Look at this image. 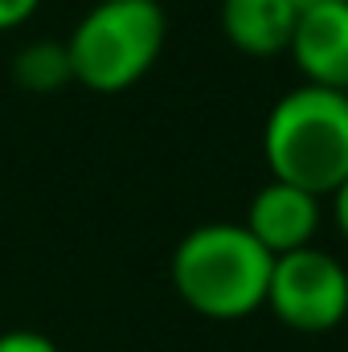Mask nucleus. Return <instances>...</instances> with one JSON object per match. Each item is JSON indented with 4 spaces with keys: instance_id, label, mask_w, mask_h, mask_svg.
<instances>
[{
    "instance_id": "obj_12",
    "label": "nucleus",
    "mask_w": 348,
    "mask_h": 352,
    "mask_svg": "<svg viewBox=\"0 0 348 352\" xmlns=\"http://www.w3.org/2000/svg\"><path fill=\"white\" fill-rule=\"evenodd\" d=\"M295 12H307V8H320V4H336V0H287Z\"/></svg>"
},
{
    "instance_id": "obj_10",
    "label": "nucleus",
    "mask_w": 348,
    "mask_h": 352,
    "mask_svg": "<svg viewBox=\"0 0 348 352\" xmlns=\"http://www.w3.org/2000/svg\"><path fill=\"white\" fill-rule=\"evenodd\" d=\"M37 4H41V0H0V33L25 25V21L37 12Z\"/></svg>"
},
{
    "instance_id": "obj_11",
    "label": "nucleus",
    "mask_w": 348,
    "mask_h": 352,
    "mask_svg": "<svg viewBox=\"0 0 348 352\" xmlns=\"http://www.w3.org/2000/svg\"><path fill=\"white\" fill-rule=\"evenodd\" d=\"M332 217H336V230L345 234V242H348V176L340 180V188L332 192Z\"/></svg>"
},
{
    "instance_id": "obj_8",
    "label": "nucleus",
    "mask_w": 348,
    "mask_h": 352,
    "mask_svg": "<svg viewBox=\"0 0 348 352\" xmlns=\"http://www.w3.org/2000/svg\"><path fill=\"white\" fill-rule=\"evenodd\" d=\"M12 78H17V87L29 90V94H54L66 82H74L66 41H29L25 50H17Z\"/></svg>"
},
{
    "instance_id": "obj_4",
    "label": "nucleus",
    "mask_w": 348,
    "mask_h": 352,
    "mask_svg": "<svg viewBox=\"0 0 348 352\" xmlns=\"http://www.w3.org/2000/svg\"><path fill=\"white\" fill-rule=\"evenodd\" d=\"M266 307L291 332L320 336L340 328L348 316V270L320 246L279 254L266 283Z\"/></svg>"
},
{
    "instance_id": "obj_9",
    "label": "nucleus",
    "mask_w": 348,
    "mask_h": 352,
    "mask_svg": "<svg viewBox=\"0 0 348 352\" xmlns=\"http://www.w3.org/2000/svg\"><path fill=\"white\" fill-rule=\"evenodd\" d=\"M0 352H62L45 332H33V328H12V332H0Z\"/></svg>"
},
{
    "instance_id": "obj_3",
    "label": "nucleus",
    "mask_w": 348,
    "mask_h": 352,
    "mask_svg": "<svg viewBox=\"0 0 348 352\" xmlns=\"http://www.w3.org/2000/svg\"><path fill=\"white\" fill-rule=\"evenodd\" d=\"M168 12L160 0H98L66 37L78 87L119 94L135 87L164 54Z\"/></svg>"
},
{
    "instance_id": "obj_7",
    "label": "nucleus",
    "mask_w": 348,
    "mask_h": 352,
    "mask_svg": "<svg viewBox=\"0 0 348 352\" xmlns=\"http://www.w3.org/2000/svg\"><path fill=\"white\" fill-rule=\"evenodd\" d=\"M226 41L246 58H279L291 45L299 12L287 0H221L217 8Z\"/></svg>"
},
{
    "instance_id": "obj_6",
    "label": "nucleus",
    "mask_w": 348,
    "mask_h": 352,
    "mask_svg": "<svg viewBox=\"0 0 348 352\" xmlns=\"http://www.w3.org/2000/svg\"><path fill=\"white\" fill-rule=\"evenodd\" d=\"M287 58L307 87L348 90V0L299 12Z\"/></svg>"
},
{
    "instance_id": "obj_1",
    "label": "nucleus",
    "mask_w": 348,
    "mask_h": 352,
    "mask_svg": "<svg viewBox=\"0 0 348 352\" xmlns=\"http://www.w3.org/2000/svg\"><path fill=\"white\" fill-rule=\"evenodd\" d=\"M274 258L250 238L246 226L234 221H205L188 230L173 250L176 295L205 320H246L266 307V283Z\"/></svg>"
},
{
    "instance_id": "obj_2",
    "label": "nucleus",
    "mask_w": 348,
    "mask_h": 352,
    "mask_svg": "<svg viewBox=\"0 0 348 352\" xmlns=\"http://www.w3.org/2000/svg\"><path fill=\"white\" fill-rule=\"evenodd\" d=\"M262 156L274 180L332 197L348 176V94L307 82L287 90L266 115Z\"/></svg>"
},
{
    "instance_id": "obj_5",
    "label": "nucleus",
    "mask_w": 348,
    "mask_h": 352,
    "mask_svg": "<svg viewBox=\"0 0 348 352\" xmlns=\"http://www.w3.org/2000/svg\"><path fill=\"white\" fill-rule=\"evenodd\" d=\"M320 201L324 197L270 176L259 192L250 197V209H246L242 226L250 230V238L259 242L270 258H279V254L316 246V234H320V221H324Z\"/></svg>"
},
{
    "instance_id": "obj_13",
    "label": "nucleus",
    "mask_w": 348,
    "mask_h": 352,
    "mask_svg": "<svg viewBox=\"0 0 348 352\" xmlns=\"http://www.w3.org/2000/svg\"><path fill=\"white\" fill-rule=\"evenodd\" d=\"M345 94H348V90H345Z\"/></svg>"
}]
</instances>
